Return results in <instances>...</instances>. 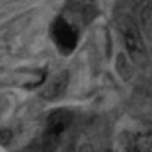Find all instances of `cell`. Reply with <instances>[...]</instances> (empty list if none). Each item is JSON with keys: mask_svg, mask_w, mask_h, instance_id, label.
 I'll return each instance as SVG.
<instances>
[{"mask_svg": "<svg viewBox=\"0 0 152 152\" xmlns=\"http://www.w3.org/2000/svg\"><path fill=\"white\" fill-rule=\"evenodd\" d=\"M132 59L130 55H125V53H119L117 55V72L121 73L123 79H130V73H132Z\"/></svg>", "mask_w": 152, "mask_h": 152, "instance_id": "obj_6", "label": "cell"}, {"mask_svg": "<svg viewBox=\"0 0 152 152\" xmlns=\"http://www.w3.org/2000/svg\"><path fill=\"white\" fill-rule=\"evenodd\" d=\"M141 28H143L145 35L152 40V6L143 9V15H141Z\"/></svg>", "mask_w": 152, "mask_h": 152, "instance_id": "obj_7", "label": "cell"}, {"mask_svg": "<svg viewBox=\"0 0 152 152\" xmlns=\"http://www.w3.org/2000/svg\"><path fill=\"white\" fill-rule=\"evenodd\" d=\"M119 28H121L123 40H125V46H126V53L130 55V59L136 64H143L145 59H147V50H145L143 40H141L137 28L134 26L132 20H128V18H123Z\"/></svg>", "mask_w": 152, "mask_h": 152, "instance_id": "obj_2", "label": "cell"}, {"mask_svg": "<svg viewBox=\"0 0 152 152\" xmlns=\"http://www.w3.org/2000/svg\"><path fill=\"white\" fill-rule=\"evenodd\" d=\"M51 33H53V39H55V44L64 53H70L75 46H77V33H75V29L64 18H57L55 20Z\"/></svg>", "mask_w": 152, "mask_h": 152, "instance_id": "obj_4", "label": "cell"}, {"mask_svg": "<svg viewBox=\"0 0 152 152\" xmlns=\"http://www.w3.org/2000/svg\"><path fill=\"white\" fill-rule=\"evenodd\" d=\"M66 86H68V72H59V73L53 75V77H50L48 83L44 84L42 97L53 101V99H57V97H61L64 94Z\"/></svg>", "mask_w": 152, "mask_h": 152, "instance_id": "obj_5", "label": "cell"}, {"mask_svg": "<svg viewBox=\"0 0 152 152\" xmlns=\"http://www.w3.org/2000/svg\"><path fill=\"white\" fill-rule=\"evenodd\" d=\"M9 141H11V130H2V132H0V143L7 145Z\"/></svg>", "mask_w": 152, "mask_h": 152, "instance_id": "obj_8", "label": "cell"}, {"mask_svg": "<svg viewBox=\"0 0 152 152\" xmlns=\"http://www.w3.org/2000/svg\"><path fill=\"white\" fill-rule=\"evenodd\" d=\"M126 152H152V125L137 123L125 137Z\"/></svg>", "mask_w": 152, "mask_h": 152, "instance_id": "obj_3", "label": "cell"}, {"mask_svg": "<svg viewBox=\"0 0 152 152\" xmlns=\"http://www.w3.org/2000/svg\"><path fill=\"white\" fill-rule=\"evenodd\" d=\"M72 121H73L72 112L62 110V108L48 115L46 128H44V134H42V148H44V152H53L62 143V139L66 137V134L72 128Z\"/></svg>", "mask_w": 152, "mask_h": 152, "instance_id": "obj_1", "label": "cell"}, {"mask_svg": "<svg viewBox=\"0 0 152 152\" xmlns=\"http://www.w3.org/2000/svg\"><path fill=\"white\" fill-rule=\"evenodd\" d=\"M77 152H94V147L90 145V143H84V145H81L79 147V150Z\"/></svg>", "mask_w": 152, "mask_h": 152, "instance_id": "obj_9", "label": "cell"}]
</instances>
